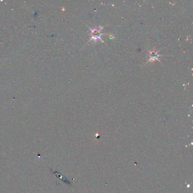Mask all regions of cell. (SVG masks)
<instances>
[{
    "label": "cell",
    "instance_id": "obj_1",
    "mask_svg": "<svg viewBox=\"0 0 193 193\" xmlns=\"http://www.w3.org/2000/svg\"><path fill=\"white\" fill-rule=\"evenodd\" d=\"M103 27H100V28H95L94 29H91V38L89 40V41H91L92 40H94L95 41H97V40L100 39L102 42H104L103 40L101 38V36L103 35V34L101 33L100 31L101 30L103 29Z\"/></svg>",
    "mask_w": 193,
    "mask_h": 193
},
{
    "label": "cell",
    "instance_id": "obj_2",
    "mask_svg": "<svg viewBox=\"0 0 193 193\" xmlns=\"http://www.w3.org/2000/svg\"><path fill=\"white\" fill-rule=\"evenodd\" d=\"M159 56L160 55H158V52L154 50L152 51H149V59L148 62H154L156 60H158Z\"/></svg>",
    "mask_w": 193,
    "mask_h": 193
}]
</instances>
